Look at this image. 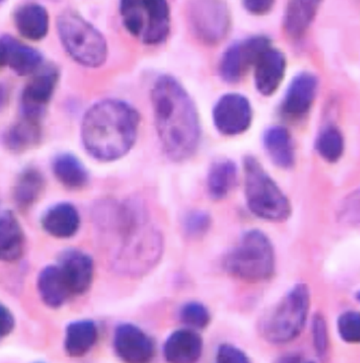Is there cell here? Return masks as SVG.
Here are the masks:
<instances>
[{
  "label": "cell",
  "mask_w": 360,
  "mask_h": 363,
  "mask_svg": "<svg viewBox=\"0 0 360 363\" xmlns=\"http://www.w3.org/2000/svg\"><path fill=\"white\" fill-rule=\"evenodd\" d=\"M253 111L249 99L240 94H227L216 102L213 121L220 134L237 136L249 130Z\"/></svg>",
  "instance_id": "cell-11"
},
{
  "label": "cell",
  "mask_w": 360,
  "mask_h": 363,
  "mask_svg": "<svg viewBox=\"0 0 360 363\" xmlns=\"http://www.w3.org/2000/svg\"><path fill=\"white\" fill-rule=\"evenodd\" d=\"M213 220L211 214L203 210H192L184 216L182 228L191 240H201L211 230Z\"/></svg>",
  "instance_id": "cell-31"
},
{
  "label": "cell",
  "mask_w": 360,
  "mask_h": 363,
  "mask_svg": "<svg viewBox=\"0 0 360 363\" xmlns=\"http://www.w3.org/2000/svg\"><path fill=\"white\" fill-rule=\"evenodd\" d=\"M310 306L309 288L303 284H296L262 320L260 326L262 336L273 345L293 342L307 324Z\"/></svg>",
  "instance_id": "cell-7"
},
{
  "label": "cell",
  "mask_w": 360,
  "mask_h": 363,
  "mask_svg": "<svg viewBox=\"0 0 360 363\" xmlns=\"http://www.w3.org/2000/svg\"><path fill=\"white\" fill-rule=\"evenodd\" d=\"M113 347L117 357L125 362H149L156 354L153 339L132 323L116 327Z\"/></svg>",
  "instance_id": "cell-13"
},
{
  "label": "cell",
  "mask_w": 360,
  "mask_h": 363,
  "mask_svg": "<svg viewBox=\"0 0 360 363\" xmlns=\"http://www.w3.org/2000/svg\"><path fill=\"white\" fill-rule=\"evenodd\" d=\"M139 124L141 116L131 104L123 100H101L83 116V147L99 162H115L127 155L135 145Z\"/></svg>",
  "instance_id": "cell-3"
},
{
  "label": "cell",
  "mask_w": 360,
  "mask_h": 363,
  "mask_svg": "<svg viewBox=\"0 0 360 363\" xmlns=\"http://www.w3.org/2000/svg\"><path fill=\"white\" fill-rule=\"evenodd\" d=\"M203 338L192 328L172 333L163 346V356L168 362H196L203 354Z\"/></svg>",
  "instance_id": "cell-19"
},
{
  "label": "cell",
  "mask_w": 360,
  "mask_h": 363,
  "mask_svg": "<svg viewBox=\"0 0 360 363\" xmlns=\"http://www.w3.org/2000/svg\"><path fill=\"white\" fill-rule=\"evenodd\" d=\"M312 339L318 356L320 358L327 357L330 347L329 330L327 322L322 315H315L312 320Z\"/></svg>",
  "instance_id": "cell-34"
},
{
  "label": "cell",
  "mask_w": 360,
  "mask_h": 363,
  "mask_svg": "<svg viewBox=\"0 0 360 363\" xmlns=\"http://www.w3.org/2000/svg\"><path fill=\"white\" fill-rule=\"evenodd\" d=\"M341 216L346 223L360 225V189L346 198L342 206Z\"/></svg>",
  "instance_id": "cell-35"
},
{
  "label": "cell",
  "mask_w": 360,
  "mask_h": 363,
  "mask_svg": "<svg viewBox=\"0 0 360 363\" xmlns=\"http://www.w3.org/2000/svg\"><path fill=\"white\" fill-rule=\"evenodd\" d=\"M25 235L17 216L11 210L1 211L0 216V256L6 262H16L25 254Z\"/></svg>",
  "instance_id": "cell-22"
},
{
  "label": "cell",
  "mask_w": 360,
  "mask_h": 363,
  "mask_svg": "<svg viewBox=\"0 0 360 363\" xmlns=\"http://www.w3.org/2000/svg\"><path fill=\"white\" fill-rule=\"evenodd\" d=\"M0 60L1 65L7 66L19 76L37 73L43 63V57L39 51L9 34H5L0 39Z\"/></svg>",
  "instance_id": "cell-15"
},
{
  "label": "cell",
  "mask_w": 360,
  "mask_h": 363,
  "mask_svg": "<svg viewBox=\"0 0 360 363\" xmlns=\"http://www.w3.org/2000/svg\"><path fill=\"white\" fill-rule=\"evenodd\" d=\"M318 94V79L311 73H300L289 84L283 102L284 113L290 118L305 116Z\"/></svg>",
  "instance_id": "cell-17"
},
{
  "label": "cell",
  "mask_w": 360,
  "mask_h": 363,
  "mask_svg": "<svg viewBox=\"0 0 360 363\" xmlns=\"http://www.w3.org/2000/svg\"><path fill=\"white\" fill-rule=\"evenodd\" d=\"M269 46L271 41L263 35L249 38L229 46L220 60V76L226 83H238Z\"/></svg>",
  "instance_id": "cell-10"
},
{
  "label": "cell",
  "mask_w": 360,
  "mask_h": 363,
  "mask_svg": "<svg viewBox=\"0 0 360 363\" xmlns=\"http://www.w3.org/2000/svg\"><path fill=\"white\" fill-rule=\"evenodd\" d=\"M92 216L102 250L114 272L139 278L157 266L163 252V236L141 200L105 199L95 204Z\"/></svg>",
  "instance_id": "cell-1"
},
{
  "label": "cell",
  "mask_w": 360,
  "mask_h": 363,
  "mask_svg": "<svg viewBox=\"0 0 360 363\" xmlns=\"http://www.w3.org/2000/svg\"><path fill=\"white\" fill-rule=\"evenodd\" d=\"M180 320L192 330H205L211 324V315L203 303L191 301L180 310Z\"/></svg>",
  "instance_id": "cell-32"
},
{
  "label": "cell",
  "mask_w": 360,
  "mask_h": 363,
  "mask_svg": "<svg viewBox=\"0 0 360 363\" xmlns=\"http://www.w3.org/2000/svg\"><path fill=\"white\" fill-rule=\"evenodd\" d=\"M80 224L79 212L71 202H59L50 206L41 218L43 230L58 240H67L75 236Z\"/></svg>",
  "instance_id": "cell-18"
},
{
  "label": "cell",
  "mask_w": 360,
  "mask_h": 363,
  "mask_svg": "<svg viewBox=\"0 0 360 363\" xmlns=\"http://www.w3.org/2000/svg\"><path fill=\"white\" fill-rule=\"evenodd\" d=\"M229 276L249 284L269 280L275 274V250L271 240L259 230H250L223 258Z\"/></svg>",
  "instance_id": "cell-4"
},
{
  "label": "cell",
  "mask_w": 360,
  "mask_h": 363,
  "mask_svg": "<svg viewBox=\"0 0 360 363\" xmlns=\"http://www.w3.org/2000/svg\"><path fill=\"white\" fill-rule=\"evenodd\" d=\"M187 23L194 37L206 45H216L227 37L231 15L225 0H190Z\"/></svg>",
  "instance_id": "cell-9"
},
{
  "label": "cell",
  "mask_w": 360,
  "mask_h": 363,
  "mask_svg": "<svg viewBox=\"0 0 360 363\" xmlns=\"http://www.w3.org/2000/svg\"><path fill=\"white\" fill-rule=\"evenodd\" d=\"M242 4L251 15L264 16L273 9L275 0H242Z\"/></svg>",
  "instance_id": "cell-37"
},
{
  "label": "cell",
  "mask_w": 360,
  "mask_h": 363,
  "mask_svg": "<svg viewBox=\"0 0 360 363\" xmlns=\"http://www.w3.org/2000/svg\"><path fill=\"white\" fill-rule=\"evenodd\" d=\"M160 143L172 162L191 158L201 142V122L195 104L179 80L162 75L151 89Z\"/></svg>",
  "instance_id": "cell-2"
},
{
  "label": "cell",
  "mask_w": 360,
  "mask_h": 363,
  "mask_svg": "<svg viewBox=\"0 0 360 363\" xmlns=\"http://www.w3.org/2000/svg\"><path fill=\"white\" fill-rule=\"evenodd\" d=\"M58 37L68 55L80 65L97 68L108 57L103 34L74 10H65L56 20Z\"/></svg>",
  "instance_id": "cell-5"
},
{
  "label": "cell",
  "mask_w": 360,
  "mask_h": 363,
  "mask_svg": "<svg viewBox=\"0 0 360 363\" xmlns=\"http://www.w3.org/2000/svg\"><path fill=\"white\" fill-rule=\"evenodd\" d=\"M216 361L220 363H247L249 357L245 351L231 344H221L217 349Z\"/></svg>",
  "instance_id": "cell-36"
},
{
  "label": "cell",
  "mask_w": 360,
  "mask_h": 363,
  "mask_svg": "<svg viewBox=\"0 0 360 363\" xmlns=\"http://www.w3.org/2000/svg\"><path fill=\"white\" fill-rule=\"evenodd\" d=\"M52 170L56 179L66 189H85L89 184L90 174L83 162L71 153H61L54 157Z\"/></svg>",
  "instance_id": "cell-28"
},
{
  "label": "cell",
  "mask_w": 360,
  "mask_h": 363,
  "mask_svg": "<svg viewBox=\"0 0 360 363\" xmlns=\"http://www.w3.org/2000/svg\"><path fill=\"white\" fill-rule=\"evenodd\" d=\"M99 330L91 320H74L66 326L64 349L71 358H81L89 354L97 344Z\"/></svg>",
  "instance_id": "cell-23"
},
{
  "label": "cell",
  "mask_w": 360,
  "mask_h": 363,
  "mask_svg": "<svg viewBox=\"0 0 360 363\" xmlns=\"http://www.w3.org/2000/svg\"><path fill=\"white\" fill-rule=\"evenodd\" d=\"M1 1H5V0H1Z\"/></svg>",
  "instance_id": "cell-40"
},
{
  "label": "cell",
  "mask_w": 360,
  "mask_h": 363,
  "mask_svg": "<svg viewBox=\"0 0 360 363\" xmlns=\"http://www.w3.org/2000/svg\"><path fill=\"white\" fill-rule=\"evenodd\" d=\"M344 147L343 134L335 126L324 128L315 142L318 154L327 162H339L343 156Z\"/></svg>",
  "instance_id": "cell-30"
},
{
  "label": "cell",
  "mask_w": 360,
  "mask_h": 363,
  "mask_svg": "<svg viewBox=\"0 0 360 363\" xmlns=\"http://www.w3.org/2000/svg\"><path fill=\"white\" fill-rule=\"evenodd\" d=\"M286 57L281 51L269 46L254 65V83L263 96H272L277 91L285 77Z\"/></svg>",
  "instance_id": "cell-16"
},
{
  "label": "cell",
  "mask_w": 360,
  "mask_h": 363,
  "mask_svg": "<svg viewBox=\"0 0 360 363\" xmlns=\"http://www.w3.org/2000/svg\"><path fill=\"white\" fill-rule=\"evenodd\" d=\"M13 21L22 37L31 41L44 39L49 32V13L39 4H27L18 8Z\"/></svg>",
  "instance_id": "cell-27"
},
{
  "label": "cell",
  "mask_w": 360,
  "mask_h": 363,
  "mask_svg": "<svg viewBox=\"0 0 360 363\" xmlns=\"http://www.w3.org/2000/svg\"><path fill=\"white\" fill-rule=\"evenodd\" d=\"M266 153L273 164L281 169L293 168L296 162L295 143L289 131L284 126L267 128L263 138Z\"/></svg>",
  "instance_id": "cell-24"
},
{
  "label": "cell",
  "mask_w": 360,
  "mask_h": 363,
  "mask_svg": "<svg viewBox=\"0 0 360 363\" xmlns=\"http://www.w3.org/2000/svg\"><path fill=\"white\" fill-rule=\"evenodd\" d=\"M0 316H1V330L0 335L1 338H6L15 330L16 318L13 313L9 308L1 304L0 306Z\"/></svg>",
  "instance_id": "cell-38"
},
{
  "label": "cell",
  "mask_w": 360,
  "mask_h": 363,
  "mask_svg": "<svg viewBox=\"0 0 360 363\" xmlns=\"http://www.w3.org/2000/svg\"><path fill=\"white\" fill-rule=\"evenodd\" d=\"M238 184V167L233 160L220 158L211 164L207 174L209 198L220 201L227 198Z\"/></svg>",
  "instance_id": "cell-29"
},
{
  "label": "cell",
  "mask_w": 360,
  "mask_h": 363,
  "mask_svg": "<svg viewBox=\"0 0 360 363\" xmlns=\"http://www.w3.org/2000/svg\"><path fill=\"white\" fill-rule=\"evenodd\" d=\"M37 286L42 302L54 310L61 308L74 296L57 264L42 269L37 276Z\"/></svg>",
  "instance_id": "cell-21"
},
{
  "label": "cell",
  "mask_w": 360,
  "mask_h": 363,
  "mask_svg": "<svg viewBox=\"0 0 360 363\" xmlns=\"http://www.w3.org/2000/svg\"><path fill=\"white\" fill-rule=\"evenodd\" d=\"M57 264L74 296L87 294L95 276V264L90 255L76 248H68L58 256Z\"/></svg>",
  "instance_id": "cell-14"
},
{
  "label": "cell",
  "mask_w": 360,
  "mask_h": 363,
  "mask_svg": "<svg viewBox=\"0 0 360 363\" xmlns=\"http://www.w3.org/2000/svg\"><path fill=\"white\" fill-rule=\"evenodd\" d=\"M337 332L344 342L360 345V312H344L337 320Z\"/></svg>",
  "instance_id": "cell-33"
},
{
  "label": "cell",
  "mask_w": 360,
  "mask_h": 363,
  "mask_svg": "<svg viewBox=\"0 0 360 363\" xmlns=\"http://www.w3.org/2000/svg\"><path fill=\"white\" fill-rule=\"evenodd\" d=\"M120 15L126 31L146 45H159L169 35L168 0H120Z\"/></svg>",
  "instance_id": "cell-8"
},
{
  "label": "cell",
  "mask_w": 360,
  "mask_h": 363,
  "mask_svg": "<svg viewBox=\"0 0 360 363\" xmlns=\"http://www.w3.org/2000/svg\"><path fill=\"white\" fill-rule=\"evenodd\" d=\"M322 0H289L284 17V29L290 39H301L317 16Z\"/></svg>",
  "instance_id": "cell-25"
},
{
  "label": "cell",
  "mask_w": 360,
  "mask_h": 363,
  "mask_svg": "<svg viewBox=\"0 0 360 363\" xmlns=\"http://www.w3.org/2000/svg\"><path fill=\"white\" fill-rule=\"evenodd\" d=\"M356 298H357L358 302L360 303V291H358L357 296H356Z\"/></svg>",
  "instance_id": "cell-39"
},
{
  "label": "cell",
  "mask_w": 360,
  "mask_h": 363,
  "mask_svg": "<svg viewBox=\"0 0 360 363\" xmlns=\"http://www.w3.org/2000/svg\"><path fill=\"white\" fill-rule=\"evenodd\" d=\"M46 180L39 168L25 167L18 174L13 186V201L22 212H27L30 208L39 201L45 190Z\"/></svg>",
  "instance_id": "cell-26"
},
{
  "label": "cell",
  "mask_w": 360,
  "mask_h": 363,
  "mask_svg": "<svg viewBox=\"0 0 360 363\" xmlns=\"http://www.w3.org/2000/svg\"><path fill=\"white\" fill-rule=\"evenodd\" d=\"M58 80L59 70L54 65L40 68L34 73L22 92V116L41 120L57 87Z\"/></svg>",
  "instance_id": "cell-12"
},
{
  "label": "cell",
  "mask_w": 360,
  "mask_h": 363,
  "mask_svg": "<svg viewBox=\"0 0 360 363\" xmlns=\"http://www.w3.org/2000/svg\"><path fill=\"white\" fill-rule=\"evenodd\" d=\"M42 142L41 120L22 116L4 132L3 144L11 153H27Z\"/></svg>",
  "instance_id": "cell-20"
},
{
  "label": "cell",
  "mask_w": 360,
  "mask_h": 363,
  "mask_svg": "<svg viewBox=\"0 0 360 363\" xmlns=\"http://www.w3.org/2000/svg\"><path fill=\"white\" fill-rule=\"evenodd\" d=\"M245 194L251 213L269 222H284L291 214V204L275 180L253 156L243 160Z\"/></svg>",
  "instance_id": "cell-6"
}]
</instances>
